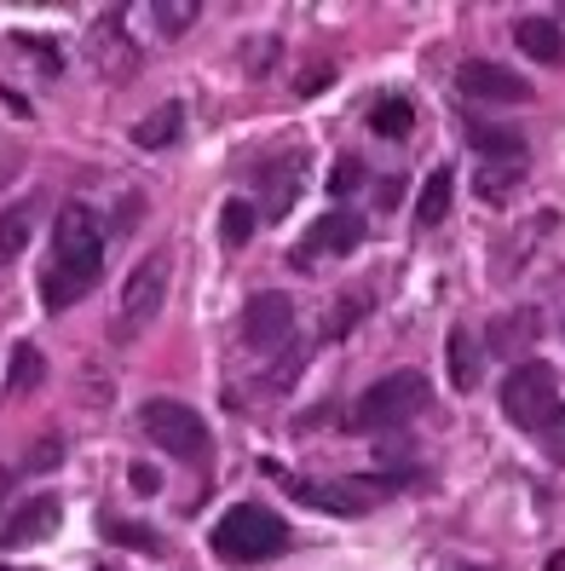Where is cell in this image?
<instances>
[{"label":"cell","mask_w":565,"mask_h":571,"mask_svg":"<svg viewBox=\"0 0 565 571\" xmlns=\"http://www.w3.org/2000/svg\"><path fill=\"white\" fill-rule=\"evenodd\" d=\"M329 75H335V70H323V64H318L312 75H300V93H306V98H312V93H323V87H329Z\"/></svg>","instance_id":"4dcf8cb0"},{"label":"cell","mask_w":565,"mask_h":571,"mask_svg":"<svg viewBox=\"0 0 565 571\" xmlns=\"http://www.w3.org/2000/svg\"><path fill=\"white\" fill-rule=\"evenodd\" d=\"M260 214L266 220H282L295 208V197H300V186H306V168H300V156H271V162H260Z\"/></svg>","instance_id":"8fae6325"},{"label":"cell","mask_w":565,"mask_h":571,"mask_svg":"<svg viewBox=\"0 0 565 571\" xmlns=\"http://www.w3.org/2000/svg\"><path fill=\"white\" fill-rule=\"evenodd\" d=\"M543 571H565V549H559V554H548V565H543Z\"/></svg>","instance_id":"d6a6232c"},{"label":"cell","mask_w":565,"mask_h":571,"mask_svg":"<svg viewBox=\"0 0 565 571\" xmlns=\"http://www.w3.org/2000/svg\"><path fill=\"white\" fill-rule=\"evenodd\" d=\"M289 497H295L300 508H318V514H341V519H358V514H370L375 490H370V479H329V485L295 479V485H289Z\"/></svg>","instance_id":"52a82bcc"},{"label":"cell","mask_w":565,"mask_h":571,"mask_svg":"<svg viewBox=\"0 0 565 571\" xmlns=\"http://www.w3.org/2000/svg\"><path fill=\"white\" fill-rule=\"evenodd\" d=\"M422 404H427V376L422 370H393V376H381L370 393L358 399V410L347 415V422L358 433H381V427H404Z\"/></svg>","instance_id":"277c9868"},{"label":"cell","mask_w":565,"mask_h":571,"mask_svg":"<svg viewBox=\"0 0 565 571\" xmlns=\"http://www.w3.org/2000/svg\"><path fill=\"white\" fill-rule=\"evenodd\" d=\"M358 186H364V168H358V162H335V173H329V191H335V197H352Z\"/></svg>","instance_id":"4316f807"},{"label":"cell","mask_w":565,"mask_h":571,"mask_svg":"<svg viewBox=\"0 0 565 571\" xmlns=\"http://www.w3.org/2000/svg\"><path fill=\"white\" fill-rule=\"evenodd\" d=\"M502 415L525 433H548L559 422V376L548 363H520L502 381Z\"/></svg>","instance_id":"3957f363"},{"label":"cell","mask_w":565,"mask_h":571,"mask_svg":"<svg viewBox=\"0 0 565 571\" xmlns=\"http://www.w3.org/2000/svg\"><path fill=\"white\" fill-rule=\"evenodd\" d=\"M41 381H46V358H41L30 341H18V347H12V363H7V399L35 393Z\"/></svg>","instance_id":"e0dca14e"},{"label":"cell","mask_w":565,"mask_h":571,"mask_svg":"<svg viewBox=\"0 0 565 571\" xmlns=\"http://www.w3.org/2000/svg\"><path fill=\"white\" fill-rule=\"evenodd\" d=\"M289 549V526L260 508V503H237V508H225L220 514V526H214V554L231 560V565H260L271 554Z\"/></svg>","instance_id":"7a4b0ae2"},{"label":"cell","mask_w":565,"mask_h":571,"mask_svg":"<svg viewBox=\"0 0 565 571\" xmlns=\"http://www.w3.org/2000/svg\"><path fill=\"white\" fill-rule=\"evenodd\" d=\"M0 571H35V565H0Z\"/></svg>","instance_id":"836d02e7"},{"label":"cell","mask_w":565,"mask_h":571,"mask_svg":"<svg viewBox=\"0 0 565 571\" xmlns=\"http://www.w3.org/2000/svg\"><path fill=\"white\" fill-rule=\"evenodd\" d=\"M98 272H105V231H98L87 202H70L53 220V266L41 277V306L46 311L75 306L98 283Z\"/></svg>","instance_id":"6da1fadb"},{"label":"cell","mask_w":565,"mask_h":571,"mask_svg":"<svg viewBox=\"0 0 565 571\" xmlns=\"http://www.w3.org/2000/svg\"><path fill=\"white\" fill-rule=\"evenodd\" d=\"M543 451H548L554 462H565V422H554V427L543 433Z\"/></svg>","instance_id":"f546056e"},{"label":"cell","mask_w":565,"mask_h":571,"mask_svg":"<svg viewBox=\"0 0 565 571\" xmlns=\"http://www.w3.org/2000/svg\"><path fill=\"white\" fill-rule=\"evenodd\" d=\"M364 306H370L364 295H347V306H341V311H335V318H329V324H323V335H329V341H341V335H347V329H352L358 318H364Z\"/></svg>","instance_id":"d4e9b609"},{"label":"cell","mask_w":565,"mask_h":571,"mask_svg":"<svg viewBox=\"0 0 565 571\" xmlns=\"http://www.w3.org/2000/svg\"><path fill=\"white\" fill-rule=\"evenodd\" d=\"M364 214H358V208H329V214L306 231L300 237V260H335V254H358V243H364Z\"/></svg>","instance_id":"ba28073f"},{"label":"cell","mask_w":565,"mask_h":571,"mask_svg":"<svg viewBox=\"0 0 565 571\" xmlns=\"http://www.w3.org/2000/svg\"><path fill=\"white\" fill-rule=\"evenodd\" d=\"M536 329H543V318H536L531 306H520V311H502V318L491 324V352L531 347V341H536Z\"/></svg>","instance_id":"2e32d148"},{"label":"cell","mask_w":565,"mask_h":571,"mask_svg":"<svg viewBox=\"0 0 565 571\" xmlns=\"http://www.w3.org/2000/svg\"><path fill=\"white\" fill-rule=\"evenodd\" d=\"M289 329H295V300L289 295H254L243 306V341L254 352H271L289 341Z\"/></svg>","instance_id":"9c48e42d"},{"label":"cell","mask_w":565,"mask_h":571,"mask_svg":"<svg viewBox=\"0 0 565 571\" xmlns=\"http://www.w3.org/2000/svg\"><path fill=\"white\" fill-rule=\"evenodd\" d=\"M468 145L484 156V162H513V168L525 162V139L513 134V127H502V121H484V116L468 121Z\"/></svg>","instance_id":"4fadbf2b"},{"label":"cell","mask_w":565,"mask_h":571,"mask_svg":"<svg viewBox=\"0 0 565 571\" xmlns=\"http://www.w3.org/2000/svg\"><path fill=\"white\" fill-rule=\"evenodd\" d=\"M179 127H185V110H179V104H162L157 116H145V121L134 127V145H139V150H162V145L179 139Z\"/></svg>","instance_id":"d6986e66"},{"label":"cell","mask_w":565,"mask_h":571,"mask_svg":"<svg viewBox=\"0 0 565 571\" xmlns=\"http://www.w3.org/2000/svg\"><path fill=\"white\" fill-rule=\"evenodd\" d=\"M254 225H260V208H254L248 197H231V202L220 208V237H225V249H243V243L254 237Z\"/></svg>","instance_id":"44dd1931"},{"label":"cell","mask_w":565,"mask_h":571,"mask_svg":"<svg viewBox=\"0 0 565 571\" xmlns=\"http://www.w3.org/2000/svg\"><path fill=\"white\" fill-rule=\"evenodd\" d=\"M168 272H173V260L168 254H145L134 272H127V289H121V324H116V335L127 341L139 324H150L162 311V300H168Z\"/></svg>","instance_id":"8992f818"},{"label":"cell","mask_w":565,"mask_h":571,"mask_svg":"<svg viewBox=\"0 0 565 571\" xmlns=\"http://www.w3.org/2000/svg\"><path fill=\"white\" fill-rule=\"evenodd\" d=\"M139 433L157 451L179 456V462H202V456H209V422H202L191 404H179V399H150L139 410Z\"/></svg>","instance_id":"5b68a950"},{"label":"cell","mask_w":565,"mask_h":571,"mask_svg":"<svg viewBox=\"0 0 565 571\" xmlns=\"http://www.w3.org/2000/svg\"><path fill=\"white\" fill-rule=\"evenodd\" d=\"M398 197H404L398 179H381V186H375V202H398Z\"/></svg>","instance_id":"1f68e13d"},{"label":"cell","mask_w":565,"mask_h":571,"mask_svg":"<svg viewBox=\"0 0 565 571\" xmlns=\"http://www.w3.org/2000/svg\"><path fill=\"white\" fill-rule=\"evenodd\" d=\"M370 127L381 139H404L409 127H416V110H409V98H381L375 110H370Z\"/></svg>","instance_id":"603a6c76"},{"label":"cell","mask_w":565,"mask_h":571,"mask_svg":"<svg viewBox=\"0 0 565 571\" xmlns=\"http://www.w3.org/2000/svg\"><path fill=\"white\" fill-rule=\"evenodd\" d=\"M456 87L468 93V98H491V104H525L531 98L525 75H513V70H502L491 59H468V64L456 70Z\"/></svg>","instance_id":"30bf717a"},{"label":"cell","mask_w":565,"mask_h":571,"mask_svg":"<svg viewBox=\"0 0 565 571\" xmlns=\"http://www.w3.org/2000/svg\"><path fill=\"white\" fill-rule=\"evenodd\" d=\"M520 179H525V168H513V162H484V168L473 173V197H479V202H508Z\"/></svg>","instance_id":"7402d4cb"},{"label":"cell","mask_w":565,"mask_h":571,"mask_svg":"<svg viewBox=\"0 0 565 571\" xmlns=\"http://www.w3.org/2000/svg\"><path fill=\"white\" fill-rule=\"evenodd\" d=\"M445 358H450V387H456V393H473V387H479V370H484V347L468 335V324L450 329Z\"/></svg>","instance_id":"9a60e30c"},{"label":"cell","mask_w":565,"mask_h":571,"mask_svg":"<svg viewBox=\"0 0 565 571\" xmlns=\"http://www.w3.org/2000/svg\"><path fill=\"white\" fill-rule=\"evenodd\" d=\"M450 191H456V173H450V168H433L427 186H422V197H416V220H422V225H439V220L450 214Z\"/></svg>","instance_id":"ac0fdd59"},{"label":"cell","mask_w":565,"mask_h":571,"mask_svg":"<svg viewBox=\"0 0 565 571\" xmlns=\"http://www.w3.org/2000/svg\"><path fill=\"white\" fill-rule=\"evenodd\" d=\"M58 503L53 497H30L23 503L7 526H0V549H30V542H41V537H53L58 531Z\"/></svg>","instance_id":"7c38bea8"},{"label":"cell","mask_w":565,"mask_h":571,"mask_svg":"<svg viewBox=\"0 0 565 571\" xmlns=\"http://www.w3.org/2000/svg\"><path fill=\"white\" fill-rule=\"evenodd\" d=\"M30 225H35V208L30 202H18L0 214V266H12V260L30 249Z\"/></svg>","instance_id":"ffe728a7"},{"label":"cell","mask_w":565,"mask_h":571,"mask_svg":"<svg viewBox=\"0 0 565 571\" xmlns=\"http://www.w3.org/2000/svg\"><path fill=\"white\" fill-rule=\"evenodd\" d=\"M110 537L121 542V549H157V537H150L145 526H127V519H110Z\"/></svg>","instance_id":"484cf974"},{"label":"cell","mask_w":565,"mask_h":571,"mask_svg":"<svg viewBox=\"0 0 565 571\" xmlns=\"http://www.w3.org/2000/svg\"><path fill=\"white\" fill-rule=\"evenodd\" d=\"M64 462V445H58V433H46L41 445L30 451V467H58Z\"/></svg>","instance_id":"f1b7e54d"},{"label":"cell","mask_w":565,"mask_h":571,"mask_svg":"<svg viewBox=\"0 0 565 571\" xmlns=\"http://www.w3.org/2000/svg\"><path fill=\"white\" fill-rule=\"evenodd\" d=\"M127 485H134L139 497H157V490H162V474H157V467H145V462H134V467H127Z\"/></svg>","instance_id":"83f0119b"},{"label":"cell","mask_w":565,"mask_h":571,"mask_svg":"<svg viewBox=\"0 0 565 571\" xmlns=\"http://www.w3.org/2000/svg\"><path fill=\"white\" fill-rule=\"evenodd\" d=\"M513 46H520L525 59H536V64H559L565 59V35H559L554 18H520L513 23Z\"/></svg>","instance_id":"5bb4252c"},{"label":"cell","mask_w":565,"mask_h":571,"mask_svg":"<svg viewBox=\"0 0 565 571\" xmlns=\"http://www.w3.org/2000/svg\"><path fill=\"white\" fill-rule=\"evenodd\" d=\"M150 18L162 23V35H185L191 23H196V7H185V0H157V7H150Z\"/></svg>","instance_id":"cb8c5ba5"}]
</instances>
